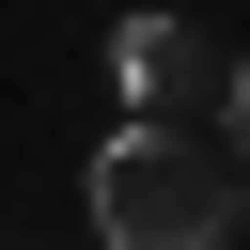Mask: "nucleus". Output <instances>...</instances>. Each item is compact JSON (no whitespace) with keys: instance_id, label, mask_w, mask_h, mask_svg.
Instances as JSON below:
<instances>
[{"instance_id":"nucleus-1","label":"nucleus","mask_w":250,"mask_h":250,"mask_svg":"<svg viewBox=\"0 0 250 250\" xmlns=\"http://www.w3.org/2000/svg\"><path fill=\"white\" fill-rule=\"evenodd\" d=\"M78 203H94L109 250H234V156L188 141V125H141V109L94 141Z\"/></svg>"},{"instance_id":"nucleus-3","label":"nucleus","mask_w":250,"mask_h":250,"mask_svg":"<svg viewBox=\"0 0 250 250\" xmlns=\"http://www.w3.org/2000/svg\"><path fill=\"white\" fill-rule=\"evenodd\" d=\"M219 141H234V156H250V47H234V62H219Z\"/></svg>"},{"instance_id":"nucleus-2","label":"nucleus","mask_w":250,"mask_h":250,"mask_svg":"<svg viewBox=\"0 0 250 250\" xmlns=\"http://www.w3.org/2000/svg\"><path fill=\"white\" fill-rule=\"evenodd\" d=\"M109 94H125L141 125H172L188 94H219V47H203L188 16H156V0H141V16H109Z\"/></svg>"}]
</instances>
